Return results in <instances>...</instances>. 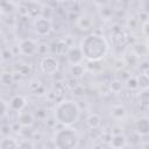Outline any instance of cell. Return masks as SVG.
I'll list each match as a JSON object with an SVG mask.
<instances>
[{"mask_svg": "<svg viewBox=\"0 0 149 149\" xmlns=\"http://www.w3.org/2000/svg\"><path fill=\"white\" fill-rule=\"evenodd\" d=\"M79 48L84 58L90 62H99L107 55L108 43L99 34H88L81 40Z\"/></svg>", "mask_w": 149, "mask_h": 149, "instance_id": "obj_1", "label": "cell"}, {"mask_svg": "<svg viewBox=\"0 0 149 149\" xmlns=\"http://www.w3.org/2000/svg\"><path fill=\"white\" fill-rule=\"evenodd\" d=\"M80 108L73 100H63L55 107V119L63 126H72L79 120Z\"/></svg>", "mask_w": 149, "mask_h": 149, "instance_id": "obj_2", "label": "cell"}, {"mask_svg": "<svg viewBox=\"0 0 149 149\" xmlns=\"http://www.w3.org/2000/svg\"><path fill=\"white\" fill-rule=\"evenodd\" d=\"M79 134L70 126H64L55 134V146L59 149H74L79 146Z\"/></svg>", "mask_w": 149, "mask_h": 149, "instance_id": "obj_3", "label": "cell"}, {"mask_svg": "<svg viewBox=\"0 0 149 149\" xmlns=\"http://www.w3.org/2000/svg\"><path fill=\"white\" fill-rule=\"evenodd\" d=\"M33 26H34V31L41 37L48 36L52 30V22L48 17H44V16L36 17L34 20Z\"/></svg>", "mask_w": 149, "mask_h": 149, "instance_id": "obj_4", "label": "cell"}, {"mask_svg": "<svg viewBox=\"0 0 149 149\" xmlns=\"http://www.w3.org/2000/svg\"><path fill=\"white\" fill-rule=\"evenodd\" d=\"M58 66H59V63L54 56H45L41 59V63H40V68L42 72L48 76L56 73L58 70Z\"/></svg>", "mask_w": 149, "mask_h": 149, "instance_id": "obj_5", "label": "cell"}, {"mask_svg": "<svg viewBox=\"0 0 149 149\" xmlns=\"http://www.w3.org/2000/svg\"><path fill=\"white\" fill-rule=\"evenodd\" d=\"M19 50L24 56H33L38 51V44L33 38H23L19 42Z\"/></svg>", "mask_w": 149, "mask_h": 149, "instance_id": "obj_6", "label": "cell"}, {"mask_svg": "<svg viewBox=\"0 0 149 149\" xmlns=\"http://www.w3.org/2000/svg\"><path fill=\"white\" fill-rule=\"evenodd\" d=\"M84 59L81 50L79 47L77 48H70L66 52V61L69 64L71 65H76V64H80L81 61Z\"/></svg>", "mask_w": 149, "mask_h": 149, "instance_id": "obj_7", "label": "cell"}, {"mask_svg": "<svg viewBox=\"0 0 149 149\" xmlns=\"http://www.w3.org/2000/svg\"><path fill=\"white\" fill-rule=\"evenodd\" d=\"M135 129H136L137 134H140L141 136L148 135V133H149V119L146 116L140 118L135 123Z\"/></svg>", "mask_w": 149, "mask_h": 149, "instance_id": "obj_8", "label": "cell"}, {"mask_svg": "<svg viewBox=\"0 0 149 149\" xmlns=\"http://www.w3.org/2000/svg\"><path fill=\"white\" fill-rule=\"evenodd\" d=\"M8 105H9V107H10L13 111L20 112V111H22V109L26 107L27 101H26L24 97H22V95H14V97L10 99V101H9Z\"/></svg>", "mask_w": 149, "mask_h": 149, "instance_id": "obj_9", "label": "cell"}, {"mask_svg": "<svg viewBox=\"0 0 149 149\" xmlns=\"http://www.w3.org/2000/svg\"><path fill=\"white\" fill-rule=\"evenodd\" d=\"M17 121L21 126L23 127H29L34 123V115L30 113V112H27V111H20L19 112V115H17Z\"/></svg>", "mask_w": 149, "mask_h": 149, "instance_id": "obj_10", "label": "cell"}, {"mask_svg": "<svg viewBox=\"0 0 149 149\" xmlns=\"http://www.w3.org/2000/svg\"><path fill=\"white\" fill-rule=\"evenodd\" d=\"M101 121H102L101 120V116L98 113H91L86 118V125L91 129H97L98 127H100Z\"/></svg>", "mask_w": 149, "mask_h": 149, "instance_id": "obj_11", "label": "cell"}, {"mask_svg": "<svg viewBox=\"0 0 149 149\" xmlns=\"http://www.w3.org/2000/svg\"><path fill=\"white\" fill-rule=\"evenodd\" d=\"M109 144L113 148H125L127 146V139L122 134H115L111 137Z\"/></svg>", "mask_w": 149, "mask_h": 149, "instance_id": "obj_12", "label": "cell"}, {"mask_svg": "<svg viewBox=\"0 0 149 149\" xmlns=\"http://www.w3.org/2000/svg\"><path fill=\"white\" fill-rule=\"evenodd\" d=\"M0 148L2 149H10V148H19V143L12 139V137H6L3 140H1L0 142Z\"/></svg>", "mask_w": 149, "mask_h": 149, "instance_id": "obj_13", "label": "cell"}, {"mask_svg": "<svg viewBox=\"0 0 149 149\" xmlns=\"http://www.w3.org/2000/svg\"><path fill=\"white\" fill-rule=\"evenodd\" d=\"M139 101L144 107L149 105V90L148 88H141V92L139 94Z\"/></svg>", "mask_w": 149, "mask_h": 149, "instance_id": "obj_14", "label": "cell"}, {"mask_svg": "<svg viewBox=\"0 0 149 149\" xmlns=\"http://www.w3.org/2000/svg\"><path fill=\"white\" fill-rule=\"evenodd\" d=\"M122 87H123V84H122V81L119 80V79H114V80H112V81L109 83V90H111L113 93H115V94L120 93V92L122 91Z\"/></svg>", "mask_w": 149, "mask_h": 149, "instance_id": "obj_15", "label": "cell"}, {"mask_svg": "<svg viewBox=\"0 0 149 149\" xmlns=\"http://www.w3.org/2000/svg\"><path fill=\"white\" fill-rule=\"evenodd\" d=\"M78 21H83V24H79L80 29H83V30H84V29H85V30L91 29V27L93 26V20H92L91 17H88L87 15H83V16H80Z\"/></svg>", "mask_w": 149, "mask_h": 149, "instance_id": "obj_16", "label": "cell"}, {"mask_svg": "<svg viewBox=\"0 0 149 149\" xmlns=\"http://www.w3.org/2000/svg\"><path fill=\"white\" fill-rule=\"evenodd\" d=\"M112 115H113L114 118H116V119L123 118V116L126 115V109H125V107L121 106V105L114 106V107L112 108Z\"/></svg>", "mask_w": 149, "mask_h": 149, "instance_id": "obj_17", "label": "cell"}, {"mask_svg": "<svg viewBox=\"0 0 149 149\" xmlns=\"http://www.w3.org/2000/svg\"><path fill=\"white\" fill-rule=\"evenodd\" d=\"M137 83H139V87L140 88H148V76L147 74H140V77L137 78Z\"/></svg>", "mask_w": 149, "mask_h": 149, "instance_id": "obj_18", "label": "cell"}, {"mask_svg": "<svg viewBox=\"0 0 149 149\" xmlns=\"http://www.w3.org/2000/svg\"><path fill=\"white\" fill-rule=\"evenodd\" d=\"M8 108H9V105L7 101H5L3 99H0V119L3 118L7 112H8Z\"/></svg>", "mask_w": 149, "mask_h": 149, "instance_id": "obj_19", "label": "cell"}, {"mask_svg": "<svg viewBox=\"0 0 149 149\" xmlns=\"http://www.w3.org/2000/svg\"><path fill=\"white\" fill-rule=\"evenodd\" d=\"M84 72V69L80 64H76V65H71V73L73 76H81Z\"/></svg>", "mask_w": 149, "mask_h": 149, "instance_id": "obj_20", "label": "cell"}, {"mask_svg": "<svg viewBox=\"0 0 149 149\" xmlns=\"http://www.w3.org/2000/svg\"><path fill=\"white\" fill-rule=\"evenodd\" d=\"M127 87L134 90V88H137L139 87V83H137V78L135 77H130L128 80H127Z\"/></svg>", "mask_w": 149, "mask_h": 149, "instance_id": "obj_21", "label": "cell"}, {"mask_svg": "<svg viewBox=\"0 0 149 149\" xmlns=\"http://www.w3.org/2000/svg\"><path fill=\"white\" fill-rule=\"evenodd\" d=\"M19 147H21V148H33L34 147V144H31V143H19Z\"/></svg>", "mask_w": 149, "mask_h": 149, "instance_id": "obj_22", "label": "cell"}, {"mask_svg": "<svg viewBox=\"0 0 149 149\" xmlns=\"http://www.w3.org/2000/svg\"><path fill=\"white\" fill-rule=\"evenodd\" d=\"M58 1H66V0H58Z\"/></svg>", "mask_w": 149, "mask_h": 149, "instance_id": "obj_23", "label": "cell"}]
</instances>
